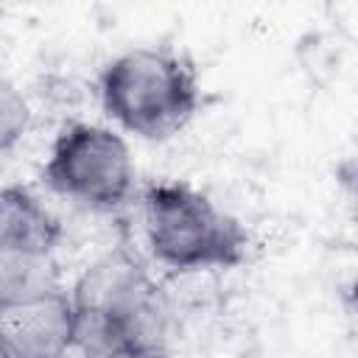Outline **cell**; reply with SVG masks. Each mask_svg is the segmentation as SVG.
Segmentation results:
<instances>
[{
	"label": "cell",
	"instance_id": "cell-1",
	"mask_svg": "<svg viewBox=\"0 0 358 358\" xmlns=\"http://www.w3.org/2000/svg\"><path fill=\"white\" fill-rule=\"evenodd\" d=\"M98 98L123 137L165 143L193 120L201 90L182 53L165 45H137L103 64Z\"/></svg>",
	"mask_w": 358,
	"mask_h": 358
},
{
	"label": "cell",
	"instance_id": "cell-6",
	"mask_svg": "<svg viewBox=\"0 0 358 358\" xmlns=\"http://www.w3.org/2000/svg\"><path fill=\"white\" fill-rule=\"evenodd\" d=\"M62 227L50 210L25 187H0V252H56Z\"/></svg>",
	"mask_w": 358,
	"mask_h": 358
},
{
	"label": "cell",
	"instance_id": "cell-3",
	"mask_svg": "<svg viewBox=\"0 0 358 358\" xmlns=\"http://www.w3.org/2000/svg\"><path fill=\"white\" fill-rule=\"evenodd\" d=\"M134 179L129 140L115 126L87 120L62 126L42 165V182L50 193L92 213H112L126 204Z\"/></svg>",
	"mask_w": 358,
	"mask_h": 358
},
{
	"label": "cell",
	"instance_id": "cell-9",
	"mask_svg": "<svg viewBox=\"0 0 358 358\" xmlns=\"http://www.w3.org/2000/svg\"><path fill=\"white\" fill-rule=\"evenodd\" d=\"M103 358H168V355H165V350H148V347H131V344H126V347H117V350L106 352Z\"/></svg>",
	"mask_w": 358,
	"mask_h": 358
},
{
	"label": "cell",
	"instance_id": "cell-2",
	"mask_svg": "<svg viewBox=\"0 0 358 358\" xmlns=\"http://www.w3.org/2000/svg\"><path fill=\"white\" fill-rule=\"evenodd\" d=\"M140 221L148 255L176 274L232 268L249 246L241 221L185 182L148 185L140 199Z\"/></svg>",
	"mask_w": 358,
	"mask_h": 358
},
{
	"label": "cell",
	"instance_id": "cell-8",
	"mask_svg": "<svg viewBox=\"0 0 358 358\" xmlns=\"http://www.w3.org/2000/svg\"><path fill=\"white\" fill-rule=\"evenodd\" d=\"M34 120L25 92L6 76H0V154H8L28 134Z\"/></svg>",
	"mask_w": 358,
	"mask_h": 358
},
{
	"label": "cell",
	"instance_id": "cell-4",
	"mask_svg": "<svg viewBox=\"0 0 358 358\" xmlns=\"http://www.w3.org/2000/svg\"><path fill=\"white\" fill-rule=\"evenodd\" d=\"M76 308L98 310L115 319L123 330L126 344L165 350L168 338V308L148 277V271L123 249L106 252L92 260L76 282L67 288Z\"/></svg>",
	"mask_w": 358,
	"mask_h": 358
},
{
	"label": "cell",
	"instance_id": "cell-5",
	"mask_svg": "<svg viewBox=\"0 0 358 358\" xmlns=\"http://www.w3.org/2000/svg\"><path fill=\"white\" fill-rule=\"evenodd\" d=\"M0 358H73V302L67 291L3 308Z\"/></svg>",
	"mask_w": 358,
	"mask_h": 358
},
{
	"label": "cell",
	"instance_id": "cell-7",
	"mask_svg": "<svg viewBox=\"0 0 358 358\" xmlns=\"http://www.w3.org/2000/svg\"><path fill=\"white\" fill-rule=\"evenodd\" d=\"M67 291L56 252H0V310L48 299Z\"/></svg>",
	"mask_w": 358,
	"mask_h": 358
}]
</instances>
